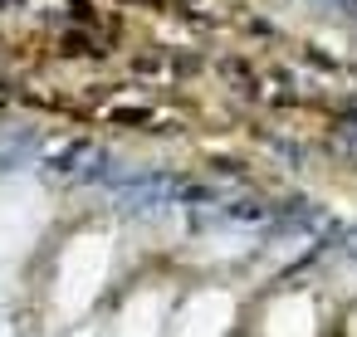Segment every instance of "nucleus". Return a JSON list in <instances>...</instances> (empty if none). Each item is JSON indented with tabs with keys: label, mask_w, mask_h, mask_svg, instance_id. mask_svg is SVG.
Wrapping results in <instances>:
<instances>
[{
	"label": "nucleus",
	"mask_w": 357,
	"mask_h": 337,
	"mask_svg": "<svg viewBox=\"0 0 357 337\" xmlns=\"http://www.w3.org/2000/svg\"><path fill=\"white\" fill-rule=\"evenodd\" d=\"M103 274H108V240H103V235L74 240V244L64 249V264H59V288H54L59 313H69V318L84 313V308L93 303Z\"/></svg>",
	"instance_id": "nucleus-1"
},
{
	"label": "nucleus",
	"mask_w": 357,
	"mask_h": 337,
	"mask_svg": "<svg viewBox=\"0 0 357 337\" xmlns=\"http://www.w3.org/2000/svg\"><path fill=\"white\" fill-rule=\"evenodd\" d=\"M230 322H235V298L220 293V288H206V293H196V298L176 313L172 337H225Z\"/></svg>",
	"instance_id": "nucleus-2"
},
{
	"label": "nucleus",
	"mask_w": 357,
	"mask_h": 337,
	"mask_svg": "<svg viewBox=\"0 0 357 337\" xmlns=\"http://www.w3.org/2000/svg\"><path fill=\"white\" fill-rule=\"evenodd\" d=\"M313 332H318V313H313V298L303 293L279 298L264 318V337H313Z\"/></svg>",
	"instance_id": "nucleus-3"
},
{
	"label": "nucleus",
	"mask_w": 357,
	"mask_h": 337,
	"mask_svg": "<svg viewBox=\"0 0 357 337\" xmlns=\"http://www.w3.org/2000/svg\"><path fill=\"white\" fill-rule=\"evenodd\" d=\"M162 322H167V298L162 293H137L118 318V337H162Z\"/></svg>",
	"instance_id": "nucleus-4"
},
{
	"label": "nucleus",
	"mask_w": 357,
	"mask_h": 337,
	"mask_svg": "<svg viewBox=\"0 0 357 337\" xmlns=\"http://www.w3.org/2000/svg\"><path fill=\"white\" fill-rule=\"evenodd\" d=\"M347 332H352V337H357V313H352V322H347Z\"/></svg>",
	"instance_id": "nucleus-5"
}]
</instances>
